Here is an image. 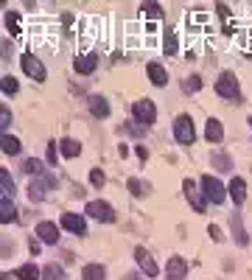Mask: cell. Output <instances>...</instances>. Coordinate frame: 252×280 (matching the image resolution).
Here are the masks:
<instances>
[{"label": "cell", "mask_w": 252, "mask_h": 280, "mask_svg": "<svg viewBox=\"0 0 252 280\" xmlns=\"http://www.w3.org/2000/svg\"><path fill=\"white\" fill-rule=\"evenodd\" d=\"M202 193H205L207 202H213V205H221V202L227 199V188L221 185V179L216 177H202Z\"/></svg>", "instance_id": "obj_1"}, {"label": "cell", "mask_w": 252, "mask_h": 280, "mask_svg": "<svg viewBox=\"0 0 252 280\" xmlns=\"http://www.w3.org/2000/svg\"><path fill=\"white\" fill-rule=\"evenodd\" d=\"M132 118H135V123H140V126H151V123L157 121V107H154V101H149V98L138 101V104L132 107Z\"/></svg>", "instance_id": "obj_2"}, {"label": "cell", "mask_w": 252, "mask_h": 280, "mask_svg": "<svg viewBox=\"0 0 252 280\" xmlns=\"http://www.w3.org/2000/svg\"><path fill=\"white\" fill-rule=\"evenodd\" d=\"M216 93L221 95V98L235 101V98L241 95V90H238V78L233 76V73H221V76L216 78Z\"/></svg>", "instance_id": "obj_3"}, {"label": "cell", "mask_w": 252, "mask_h": 280, "mask_svg": "<svg viewBox=\"0 0 252 280\" xmlns=\"http://www.w3.org/2000/svg\"><path fill=\"white\" fill-rule=\"evenodd\" d=\"M174 137L180 140V143H194V137H196V132H194V121L188 118V115H177L174 118Z\"/></svg>", "instance_id": "obj_4"}, {"label": "cell", "mask_w": 252, "mask_h": 280, "mask_svg": "<svg viewBox=\"0 0 252 280\" xmlns=\"http://www.w3.org/2000/svg\"><path fill=\"white\" fill-rule=\"evenodd\" d=\"M20 65H23V70H25L31 78H34V81H45V76H48V73H45V65H42V62H39L34 54H23V56H20Z\"/></svg>", "instance_id": "obj_5"}, {"label": "cell", "mask_w": 252, "mask_h": 280, "mask_svg": "<svg viewBox=\"0 0 252 280\" xmlns=\"http://www.w3.org/2000/svg\"><path fill=\"white\" fill-rule=\"evenodd\" d=\"M87 216H92V219H98V222H115V210L107 205L104 199H92L87 202Z\"/></svg>", "instance_id": "obj_6"}, {"label": "cell", "mask_w": 252, "mask_h": 280, "mask_svg": "<svg viewBox=\"0 0 252 280\" xmlns=\"http://www.w3.org/2000/svg\"><path fill=\"white\" fill-rule=\"evenodd\" d=\"M135 258H138V263H140L146 278H157V275H160V269H157V263H154V258L149 255L146 246H138V249H135Z\"/></svg>", "instance_id": "obj_7"}, {"label": "cell", "mask_w": 252, "mask_h": 280, "mask_svg": "<svg viewBox=\"0 0 252 280\" xmlns=\"http://www.w3.org/2000/svg\"><path fill=\"white\" fill-rule=\"evenodd\" d=\"M48 188H56V179H54V177H39V179H34V182L28 185V196H31V202H42V196H45Z\"/></svg>", "instance_id": "obj_8"}, {"label": "cell", "mask_w": 252, "mask_h": 280, "mask_svg": "<svg viewBox=\"0 0 252 280\" xmlns=\"http://www.w3.org/2000/svg\"><path fill=\"white\" fill-rule=\"evenodd\" d=\"M188 275V263H185V258L174 255L168 258V263H165V278L168 280H182Z\"/></svg>", "instance_id": "obj_9"}, {"label": "cell", "mask_w": 252, "mask_h": 280, "mask_svg": "<svg viewBox=\"0 0 252 280\" xmlns=\"http://www.w3.org/2000/svg\"><path fill=\"white\" fill-rule=\"evenodd\" d=\"M95 65H98V56L95 54H79L73 59V67H76V73H81V76H90L92 70H95Z\"/></svg>", "instance_id": "obj_10"}, {"label": "cell", "mask_w": 252, "mask_h": 280, "mask_svg": "<svg viewBox=\"0 0 252 280\" xmlns=\"http://www.w3.org/2000/svg\"><path fill=\"white\" fill-rule=\"evenodd\" d=\"M62 227H65L68 233H76V235L87 233V224H84V219H81L79 213H65V216H62Z\"/></svg>", "instance_id": "obj_11"}, {"label": "cell", "mask_w": 252, "mask_h": 280, "mask_svg": "<svg viewBox=\"0 0 252 280\" xmlns=\"http://www.w3.org/2000/svg\"><path fill=\"white\" fill-rule=\"evenodd\" d=\"M36 238H39V241H45V244H56V241H59V230H56V224H51V222H39V224H36Z\"/></svg>", "instance_id": "obj_12"}, {"label": "cell", "mask_w": 252, "mask_h": 280, "mask_svg": "<svg viewBox=\"0 0 252 280\" xmlns=\"http://www.w3.org/2000/svg\"><path fill=\"white\" fill-rule=\"evenodd\" d=\"M230 196L235 205H244L247 202V179L244 177H233L230 179Z\"/></svg>", "instance_id": "obj_13"}, {"label": "cell", "mask_w": 252, "mask_h": 280, "mask_svg": "<svg viewBox=\"0 0 252 280\" xmlns=\"http://www.w3.org/2000/svg\"><path fill=\"white\" fill-rule=\"evenodd\" d=\"M146 73H149L151 84H157V87H165V84H168V73H165V67H162L160 62H149V65H146Z\"/></svg>", "instance_id": "obj_14"}, {"label": "cell", "mask_w": 252, "mask_h": 280, "mask_svg": "<svg viewBox=\"0 0 252 280\" xmlns=\"http://www.w3.org/2000/svg\"><path fill=\"white\" fill-rule=\"evenodd\" d=\"M182 190L188 193V199H191V205H194L196 213L205 210V202H202V196H199V190H196V185L191 182V179H185V182H182Z\"/></svg>", "instance_id": "obj_15"}, {"label": "cell", "mask_w": 252, "mask_h": 280, "mask_svg": "<svg viewBox=\"0 0 252 280\" xmlns=\"http://www.w3.org/2000/svg\"><path fill=\"white\" fill-rule=\"evenodd\" d=\"M162 31H165V39H162V51H165L168 56H174L177 51H180V39H177V31H174L171 25H165Z\"/></svg>", "instance_id": "obj_16"}, {"label": "cell", "mask_w": 252, "mask_h": 280, "mask_svg": "<svg viewBox=\"0 0 252 280\" xmlns=\"http://www.w3.org/2000/svg\"><path fill=\"white\" fill-rule=\"evenodd\" d=\"M205 137L210 140V143H218L221 137H224V126H221V121H216V118H210L205 126Z\"/></svg>", "instance_id": "obj_17"}, {"label": "cell", "mask_w": 252, "mask_h": 280, "mask_svg": "<svg viewBox=\"0 0 252 280\" xmlns=\"http://www.w3.org/2000/svg\"><path fill=\"white\" fill-rule=\"evenodd\" d=\"M90 37L92 39L98 37V20H95V17H84V20H81V39H84V45L90 42Z\"/></svg>", "instance_id": "obj_18"}, {"label": "cell", "mask_w": 252, "mask_h": 280, "mask_svg": "<svg viewBox=\"0 0 252 280\" xmlns=\"http://www.w3.org/2000/svg\"><path fill=\"white\" fill-rule=\"evenodd\" d=\"M230 227H233V235H235V241H238L241 246L250 244V235H247V230H244V224H241V216H238V213H233V219H230Z\"/></svg>", "instance_id": "obj_19"}, {"label": "cell", "mask_w": 252, "mask_h": 280, "mask_svg": "<svg viewBox=\"0 0 252 280\" xmlns=\"http://www.w3.org/2000/svg\"><path fill=\"white\" fill-rule=\"evenodd\" d=\"M14 219H17V207H14V202L12 199H0V222L3 224H12Z\"/></svg>", "instance_id": "obj_20"}, {"label": "cell", "mask_w": 252, "mask_h": 280, "mask_svg": "<svg viewBox=\"0 0 252 280\" xmlns=\"http://www.w3.org/2000/svg\"><path fill=\"white\" fill-rule=\"evenodd\" d=\"M140 14H146V17H151V20L160 22L162 17H165V9H162L160 3H151V0H146V3H140Z\"/></svg>", "instance_id": "obj_21"}, {"label": "cell", "mask_w": 252, "mask_h": 280, "mask_svg": "<svg viewBox=\"0 0 252 280\" xmlns=\"http://www.w3.org/2000/svg\"><path fill=\"white\" fill-rule=\"evenodd\" d=\"M14 278H20V280H42V272H39L34 263H23V266H17Z\"/></svg>", "instance_id": "obj_22"}, {"label": "cell", "mask_w": 252, "mask_h": 280, "mask_svg": "<svg viewBox=\"0 0 252 280\" xmlns=\"http://www.w3.org/2000/svg\"><path fill=\"white\" fill-rule=\"evenodd\" d=\"M90 110L95 118H107V115H109V104H107V98H101V95H90Z\"/></svg>", "instance_id": "obj_23"}, {"label": "cell", "mask_w": 252, "mask_h": 280, "mask_svg": "<svg viewBox=\"0 0 252 280\" xmlns=\"http://www.w3.org/2000/svg\"><path fill=\"white\" fill-rule=\"evenodd\" d=\"M59 149H62V157H70V160L81 154V143L79 140H73V137H65V140L59 143Z\"/></svg>", "instance_id": "obj_24"}, {"label": "cell", "mask_w": 252, "mask_h": 280, "mask_svg": "<svg viewBox=\"0 0 252 280\" xmlns=\"http://www.w3.org/2000/svg\"><path fill=\"white\" fill-rule=\"evenodd\" d=\"M23 171L25 174H34V177H45V163L36 160V157H28V160H23Z\"/></svg>", "instance_id": "obj_25"}, {"label": "cell", "mask_w": 252, "mask_h": 280, "mask_svg": "<svg viewBox=\"0 0 252 280\" xmlns=\"http://www.w3.org/2000/svg\"><path fill=\"white\" fill-rule=\"evenodd\" d=\"M81 278L84 280H104L107 278V272H104L101 263H87V266L81 269Z\"/></svg>", "instance_id": "obj_26"}, {"label": "cell", "mask_w": 252, "mask_h": 280, "mask_svg": "<svg viewBox=\"0 0 252 280\" xmlns=\"http://www.w3.org/2000/svg\"><path fill=\"white\" fill-rule=\"evenodd\" d=\"M6 28L12 37H23V25H20V14L17 11H6Z\"/></svg>", "instance_id": "obj_27"}, {"label": "cell", "mask_w": 252, "mask_h": 280, "mask_svg": "<svg viewBox=\"0 0 252 280\" xmlns=\"http://www.w3.org/2000/svg\"><path fill=\"white\" fill-rule=\"evenodd\" d=\"M0 146H3V151H6V154H20V140H17V137H14V134H3V137H0Z\"/></svg>", "instance_id": "obj_28"}, {"label": "cell", "mask_w": 252, "mask_h": 280, "mask_svg": "<svg viewBox=\"0 0 252 280\" xmlns=\"http://www.w3.org/2000/svg\"><path fill=\"white\" fill-rule=\"evenodd\" d=\"M0 190H3V196L6 199H12L14 196V179L9 171H0Z\"/></svg>", "instance_id": "obj_29"}, {"label": "cell", "mask_w": 252, "mask_h": 280, "mask_svg": "<svg viewBox=\"0 0 252 280\" xmlns=\"http://www.w3.org/2000/svg\"><path fill=\"white\" fill-rule=\"evenodd\" d=\"M210 163H213V168H216V171H230V168H233V160H230L224 151H216V154L210 157Z\"/></svg>", "instance_id": "obj_30"}, {"label": "cell", "mask_w": 252, "mask_h": 280, "mask_svg": "<svg viewBox=\"0 0 252 280\" xmlns=\"http://www.w3.org/2000/svg\"><path fill=\"white\" fill-rule=\"evenodd\" d=\"M42 280H65V269L59 266V263H48L42 269Z\"/></svg>", "instance_id": "obj_31"}, {"label": "cell", "mask_w": 252, "mask_h": 280, "mask_svg": "<svg viewBox=\"0 0 252 280\" xmlns=\"http://www.w3.org/2000/svg\"><path fill=\"white\" fill-rule=\"evenodd\" d=\"M182 90H185V93H191V95L199 93V90H202V76H188L182 81Z\"/></svg>", "instance_id": "obj_32"}, {"label": "cell", "mask_w": 252, "mask_h": 280, "mask_svg": "<svg viewBox=\"0 0 252 280\" xmlns=\"http://www.w3.org/2000/svg\"><path fill=\"white\" fill-rule=\"evenodd\" d=\"M17 90H20L17 78H14V76H3V93H6V95H14Z\"/></svg>", "instance_id": "obj_33"}, {"label": "cell", "mask_w": 252, "mask_h": 280, "mask_svg": "<svg viewBox=\"0 0 252 280\" xmlns=\"http://www.w3.org/2000/svg\"><path fill=\"white\" fill-rule=\"evenodd\" d=\"M104 182H107V179H104V171H101V168H92V171H90V185L104 188Z\"/></svg>", "instance_id": "obj_34"}, {"label": "cell", "mask_w": 252, "mask_h": 280, "mask_svg": "<svg viewBox=\"0 0 252 280\" xmlns=\"http://www.w3.org/2000/svg\"><path fill=\"white\" fill-rule=\"evenodd\" d=\"M216 11H218V17H221V22H224V25H230V17H233L230 6H224V3H216Z\"/></svg>", "instance_id": "obj_35"}, {"label": "cell", "mask_w": 252, "mask_h": 280, "mask_svg": "<svg viewBox=\"0 0 252 280\" xmlns=\"http://www.w3.org/2000/svg\"><path fill=\"white\" fill-rule=\"evenodd\" d=\"M129 190H132V193H138V196H143V193H146V185L135 177V179H129Z\"/></svg>", "instance_id": "obj_36"}, {"label": "cell", "mask_w": 252, "mask_h": 280, "mask_svg": "<svg viewBox=\"0 0 252 280\" xmlns=\"http://www.w3.org/2000/svg\"><path fill=\"white\" fill-rule=\"evenodd\" d=\"M9 123H12V110H9V107H3V110H0V129H6Z\"/></svg>", "instance_id": "obj_37"}, {"label": "cell", "mask_w": 252, "mask_h": 280, "mask_svg": "<svg viewBox=\"0 0 252 280\" xmlns=\"http://www.w3.org/2000/svg\"><path fill=\"white\" fill-rule=\"evenodd\" d=\"M45 157H48V163H56L59 157H56V143L54 140H48V151H45Z\"/></svg>", "instance_id": "obj_38"}, {"label": "cell", "mask_w": 252, "mask_h": 280, "mask_svg": "<svg viewBox=\"0 0 252 280\" xmlns=\"http://www.w3.org/2000/svg\"><path fill=\"white\" fill-rule=\"evenodd\" d=\"M62 22H65V28H73V14H68V11H65V14H62Z\"/></svg>", "instance_id": "obj_39"}, {"label": "cell", "mask_w": 252, "mask_h": 280, "mask_svg": "<svg viewBox=\"0 0 252 280\" xmlns=\"http://www.w3.org/2000/svg\"><path fill=\"white\" fill-rule=\"evenodd\" d=\"M210 235H213V238H216V241H221V230H218L216 224H210Z\"/></svg>", "instance_id": "obj_40"}, {"label": "cell", "mask_w": 252, "mask_h": 280, "mask_svg": "<svg viewBox=\"0 0 252 280\" xmlns=\"http://www.w3.org/2000/svg\"><path fill=\"white\" fill-rule=\"evenodd\" d=\"M135 154H138L140 160H146V157H149V151H146V149H143V146H138V149H135Z\"/></svg>", "instance_id": "obj_41"}, {"label": "cell", "mask_w": 252, "mask_h": 280, "mask_svg": "<svg viewBox=\"0 0 252 280\" xmlns=\"http://www.w3.org/2000/svg\"><path fill=\"white\" fill-rule=\"evenodd\" d=\"M247 56H250V59H252V54H247Z\"/></svg>", "instance_id": "obj_42"}, {"label": "cell", "mask_w": 252, "mask_h": 280, "mask_svg": "<svg viewBox=\"0 0 252 280\" xmlns=\"http://www.w3.org/2000/svg\"><path fill=\"white\" fill-rule=\"evenodd\" d=\"M250 123H252V115H250Z\"/></svg>", "instance_id": "obj_43"}]
</instances>
